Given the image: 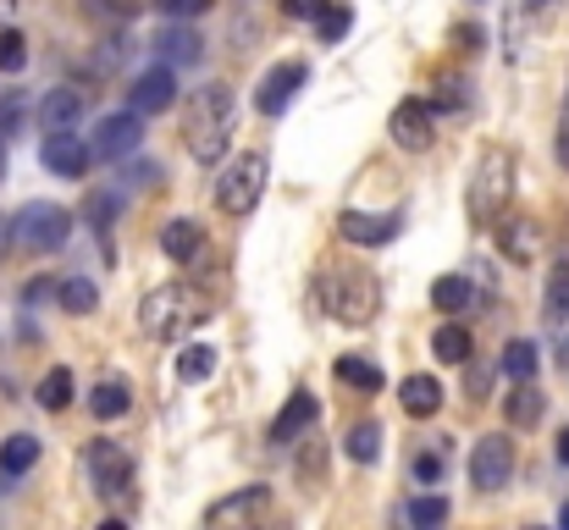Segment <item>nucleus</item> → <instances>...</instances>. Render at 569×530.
<instances>
[{
  "label": "nucleus",
  "mask_w": 569,
  "mask_h": 530,
  "mask_svg": "<svg viewBox=\"0 0 569 530\" xmlns=\"http://www.w3.org/2000/svg\"><path fill=\"white\" fill-rule=\"evenodd\" d=\"M299 476H305V481H316V476H321V442H316V448L299 459Z\"/></svg>",
  "instance_id": "nucleus-43"
},
{
  "label": "nucleus",
  "mask_w": 569,
  "mask_h": 530,
  "mask_svg": "<svg viewBox=\"0 0 569 530\" xmlns=\"http://www.w3.org/2000/svg\"><path fill=\"white\" fill-rule=\"evenodd\" d=\"M316 299H321V310H332L343 327H366L381 310V282L371 271H360V266H332V271H321Z\"/></svg>",
  "instance_id": "nucleus-2"
},
{
  "label": "nucleus",
  "mask_w": 569,
  "mask_h": 530,
  "mask_svg": "<svg viewBox=\"0 0 569 530\" xmlns=\"http://www.w3.org/2000/svg\"><path fill=\"white\" fill-rule=\"evenodd\" d=\"M338 381L377 392V387H381V364H377V359H355V353H343V359H338Z\"/></svg>",
  "instance_id": "nucleus-34"
},
{
  "label": "nucleus",
  "mask_w": 569,
  "mask_h": 530,
  "mask_svg": "<svg viewBox=\"0 0 569 530\" xmlns=\"http://www.w3.org/2000/svg\"><path fill=\"white\" fill-rule=\"evenodd\" d=\"M199 243H204V232H199L193 216H172V221L161 227V254L178 260V266H189L193 254H199Z\"/></svg>",
  "instance_id": "nucleus-20"
},
{
  "label": "nucleus",
  "mask_w": 569,
  "mask_h": 530,
  "mask_svg": "<svg viewBox=\"0 0 569 530\" xmlns=\"http://www.w3.org/2000/svg\"><path fill=\"white\" fill-rule=\"evenodd\" d=\"M56 299H61V310H67V316H89V310L100 304V293H94V282H89V277H67V282L56 288Z\"/></svg>",
  "instance_id": "nucleus-31"
},
{
  "label": "nucleus",
  "mask_w": 569,
  "mask_h": 530,
  "mask_svg": "<svg viewBox=\"0 0 569 530\" xmlns=\"http://www.w3.org/2000/svg\"><path fill=\"white\" fill-rule=\"evenodd\" d=\"M559 526H565V530H569V503H565V509H559Z\"/></svg>",
  "instance_id": "nucleus-50"
},
{
  "label": "nucleus",
  "mask_w": 569,
  "mask_h": 530,
  "mask_svg": "<svg viewBox=\"0 0 569 530\" xmlns=\"http://www.w3.org/2000/svg\"><path fill=\"white\" fill-rule=\"evenodd\" d=\"M503 414H509V426H537L542 414H548V398H542V387L537 381H515V392L503 398Z\"/></svg>",
  "instance_id": "nucleus-21"
},
{
  "label": "nucleus",
  "mask_w": 569,
  "mask_h": 530,
  "mask_svg": "<svg viewBox=\"0 0 569 530\" xmlns=\"http://www.w3.org/2000/svg\"><path fill=\"white\" fill-rule=\"evenodd\" d=\"M11 6H17V0H0V22H6V17H11Z\"/></svg>",
  "instance_id": "nucleus-48"
},
{
  "label": "nucleus",
  "mask_w": 569,
  "mask_h": 530,
  "mask_svg": "<svg viewBox=\"0 0 569 530\" xmlns=\"http://www.w3.org/2000/svg\"><path fill=\"white\" fill-rule=\"evenodd\" d=\"M210 370H216V349L210 343H189L178 353V381H210Z\"/></svg>",
  "instance_id": "nucleus-33"
},
{
  "label": "nucleus",
  "mask_w": 569,
  "mask_h": 530,
  "mask_svg": "<svg viewBox=\"0 0 569 530\" xmlns=\"http://www.w3.org/2000/svg\"><path fill=\"white\" fill-rule=\"evenodd\" d=\"M39 161H44V172H56V177H83L89 172V144L67 128V133H44V150H39Z\"/></svg>",
  "instance_id": "nucleus-15"
},
{
  "label": "nucleus",
  "mask_w": 569,
  "mask_h": 530,
  "mask_svg": "<svg viewBox=\"0 0 569 530\" xmlns=\"http://www.w3.org/2000/svg\"><path fill=\"white\" fill-rule=\"evenodd\" d=\"M553 453H559V464H569V431H559V448Z\"/></svg>",
  "instance_id": "nucleus-46"
},
{
  "label": "nucleus",
  "mask_w": 569,
  "mask_h": 530,
  "mask_svg": "<svg viewBox=\"0 0 569 530\" xmlns=\"http://www.w3.org/2000/svg\"><path fill=\"white\" fill-rule=\"evenodd\" d=\"M349 22H355V11H349L343 0H327V6L316 11V39H321V44H338V39L349 33Z\"/></svg>",
  "instance_id": "nucleus-30"
},
{
  "label": "nucleus",
  "mask_w": 569,
  "mask_h": 530,
  "mask_svg": "<svg viewBox=\"0 0 569 530\" xmlns=\"http://www.w3.org/2000/svg\"><path fill=\"white\" fill-rule=\"evenodd\" d=\"M11 243H17V238H11V221H6V216H0V254H6V249H11Z\"/></svg>",
  "instance_id": "nucleus-45"
},
{
  "label": "nucleus",
  "mask_w": 569,
  "mask_h": 530,
  "mask_svg": "<svg viewBox=\"0 0 569 530\" xmlns=\"http://www.w3.org/2000/svg\"><path fill=\"white\" fill-rule=\"evenodd\" d=\"M537 364H542V349L531 338H509L503 343V376L509 381H537Z\"/></svg>",
  "instance_id": "nucleus-24"
},
{
  "label": "nucleus",
  "mask_w": 569,
  "mask_h": 530,
  "mask_svg": "<svg viewBox=\"0 0 569 530\" xmlns=\"http://www.w3.org/2000/svg\"><path fill=\"white\" fill-rule=\"evenodd\" d=\"M204 316H210L204 293H193L183 282H167V288L144 293V304H139V327H144V338H156V343L183 338V327H199Z\"/></svg>",
  "instance_id": "nucleus-3"
},
{
  "label": "nucleus",
  "mask_w": 569,
  "mask_h": 530,
  "mask_svg": "<svg viewBox=\"0 0 569 530\" xmlns=\"http://www.w3.org/2000/svg\"><path fill=\"white\" fill-rule=\"evenodd\" d=\"M537 6H542V0H537Z\"/></svg>",
  "instance_id": "nucleus-51"
},
{
  "label": "nucleus",
  "mask_w": 569,
  "mask_h": 530,
  "mask_svg": "<svg viewBox=\"0 0 569 530\" xmlns=\"http://www.w3.org/2000/svg\"><path fill=\"white\" fill-rule=\"evenodd\" d=\"M266 156L260 150H243V156H232L227 161V172L216 177V204L227 210V216H249L254 204H260V193H266Z\"/></svg>",
  "instance_id": "nucleus-5"
},
{
  "label": "nucleus",
  "mask_w": 569,
  "mask_h": 530,
  "mask_svg": "<svg viewBox=\"0 0 569 530\" xmlns=\"http://www.w3.org/2000/svg\"><path fill=\"white\" fill-rule=\"evenodd\" d=\"M122 177H128V188H156V182H161V167H156V161H128Z\"/></svg>",
  "instance_id": "nucleus-39"
},
{
  "label": "nucleus",
  "mask_w": 569,
  "mask_h": 530,
  "mask_svg": "<svg viewBox=\"0 0 569 530\" xmlns=\"http://www.w3.org/2000/svg\"><path fill=\"white\" fill-rule=\"evenodd\" d=\"M156 6H161L167 17H183V22L199 17V11H210V0H156Z\"/></svg>",
  "instance_id": "nucleus-40"
},
{
  "label": "nucleus",
  "mask_w": 569,
  "mask_h": 530,
  "mask_svg": "<svg viewBox=\"0 0 569 530\" xmlns=\"http://www.w3.org/2000/svg\"><path fill=\"white\" fill-rule=\"evenodd\" d=\"M437 403H442V387H437V376H409L403 381V409L409 414H437Z\"/></svg>",
  "instance_id": "nucleus-29"
},
{
  "label": "nucleus",
  "mask_w": 569,
  "mask_h": 530,
  "mask_svg": "<svg viewBox=\"0 0 569 530\" xmlns=\"http://www.w3.org/2000/svg\"><path fill=\"white\" fill-rule=\"evenodd\" d=\"M83 464H89V487H94V498H106V503H122V498H128V487H133V459H128L122 442L100 437V442L89 448Z\"/></svg>",
  "instance_id": "nucleus-7"
},
{
  "label": "nucleus",
  "mask_w": 569,
  "mask_h": 530,
  "mask_svg": "<svg viewBox=\"0 0 569 530\" xmlns=\"http://www.w3.org/2000/svg\"><path fill=\"white\" fill-rule=\"evenodd\" d=\"M559 161H565V167H569V128H565V133H559Z\"/></svg>",
  "instance_id": "nucleus-47"
},
{
  "label": "nucleus",
  "mask_w": 569,
  "mask_h": 530,
  "mask_svg": "<svg viewBox=\"0 0 569 530\" xmlns=\"http://www.w3.org/2000/svg\"><path fill=\"white\" fill-rule=\"evenodd\" d=\"M172 100H178V72H172L167 61L150 67V72H139L133 89H128V106H133L139 117H161V111H172Z\"/></svg>",
  "instance_id": "nucleus-13"
},
{
  "label": "nucleus",
  "mask_w": 569,
  "mask_h": 530,
  "mask_svg": "<svg viewBox=\"0 0 569 530\" xmlns=\"http://www.w3.org/2000/svg\"><path fill=\"white\" fill-rule=\"evenodd\" d=\"M509 193H515V156H509V150H487V156L476 161V172H470V193H465L470 221H476V227H492V221L503 216Z\"/></svg>",
  "instance_id": "nucleus-4"
},
{
  "label": "nucleus",
  "mask_w": 569,
  "mask_h": 530,
  "mask_svg": "<svg viewBox=\"0 0 569 530\" xmlns=\"http://www.w3.org/2000/svg\"><path fill=\"white\" fill-rule=\"evenodd\" d=\"M431 304H437L442 316H465V310L476 304L470 277H437V282H431Z\"/></svg>",
  "instance_id": "nucleus-23"
},
{
  "label": "nucleus",
  "mask_w": 569,
  "mask_h": 530,
  "mask_svg": "<svg viewBox=\"0 0 569 530\" xmlns=\"http://www.w3.org/2000/svg\"><path fill=\"white\" fill-rule=\"evenodd\" d=\"M387 133H392V144H398V150L420 156V150H431V139H437V111H431L426 100H403V106L392 111Z\"/></svg>",
  "instance_id": "nucleus-10"
},
{
  "label": "nucleus",
  "mask_w": 569,
  "mask_h": 530,
  "mask_svg": "<svg viewBox=\"0 0 569 530\" xmlns=\"http://www.w3.org/2000/svg\"><path fill=\"white\" fill-rule=\"evenodd\" d=\"M321 6H327V0H282V11H288V17H316Z\"/></svg>",
  "instance_id": "nucleus-44"
},
{
  "label": "nucleus",
  "mask_w": 569,
  "mask_h": 530,
  "mask_svg": "<svg viewBox=\"0 0 569 530\" xmlns=\"http://www.w3.org/2000/svg\"><path fill=\"white\" fill-rule=\"evenodd\" d=\"M83 11H89V17H111V22H122V17H128V6H117V0H89Z\"/></svg>",
  "instance_id": "nucleus-42"
},
{
  "label": "nucleus",
  "mask_w": 569,
  "mask_h": 530,
  "mask_svg": "<svg viewBox=\"0 0 569 530\" xmlns=\"http://www.w3.org/2000/svg\"><path fill=\"white\" fill-rule=\"evenodd\" d=\"M338 232L349 238V243H360V249H381V243H392L398 232H403V216L398 210H343L338 216Z\"/></svg>",
  "instance_id": "nucleus-12"
},
{
  "label": "nucleus",
  "mask_w": 569,
  "mask_h": 530,
  "mask_svg": "<svg viewBox=\"0 0 569 530\" xmlns=\"http://www.w3.org/2000/svg\"><path fill=\"white\" fill-rule=\"evenodd\" d=\"M271 514V487H238L232 498H221V503H210L204 509V526L221 530V526H254V520H266Z\"/></svg>",
  "instance_id": "nucleus-11"
},
{
  "label": "nucleus",
  "mask_w": 569,
  "mask_h": 530,
  "mask_svg": "<svg viewBox=\"0 0 569 530\" xmlns=\"http://www.w3.org/2000/svg\"><path fill=\"white\" fill-rule=\"evenodd\" d=\"M72 403V370L67 364H56L44 381H39V409H50V414H61Z\"/></svg>",
  "instance_id": "nucleus-32"
},
{
  "label": "nucleus",
  "mask_w": 569,
  "mask_h": 530,
  "mask_svg": "<svg viewBox=\"0 0 569 530\" xmlns=\"http://www.w3.org/2000/svg\"><path fill=\"white\" fill-rule=\"evenodd\" d=\"M139 139H144V117L128 106V111H117V117H100V122H94L89 156H94V161H128V156L139 150Z\"/></svg>",
  "instance_id": "nucleus-9"
},
{
  "label": "nucleus",
  "mask_w": 569,
  "mask_h": 530,
  "mask_svg": "<svg viewBox=\"0 0 569 530\" xmlns=\"http://www.w3.org/2000/svg\"><path fill=\"white\" fill-rule=\"evenodd\" d=\"M67 232H72V216H67L61 204H50V199H33V204H22V210L11 216V238H17V249H28V254L61 249Z\"/></svg>",
  "instance_id": "nucleus-6"
},
{
  "label": "nucleus",
  "mask_w": 569,
  "mask_h": 530,
  "mask_svg": "<svg viewBox=\"0 0 569 530\" xmlns=\"http://www.w3.org/2000/svg\"><path fill=\"white\" fill-rule=\"evenodd\" d=\"M343 453H349L355 464H377V453H381V426L377 420H355L349 437H343Z\"/></svg>",
  "instance_id": "nucleus-27"
},
{
  "label": "nucleus",
  "mask_w": 569,
  "mask_h": 530,
  "mask_svg": "<svg viewBox=\"0 0 569 530\" xmlns=\"http://www.w3.org/2000/svg\"><path fill=\"white\" fill-rule=\"evenodd\" d=\"M448 514H453V509H448V498H415V503H409V526H448Z\"/></svg>",
  "instance_id": "nucleus-35"
},
{
  "label": "nucleus",
  "mask_w": 569,
  "mask_h": 530,
  "mask_svg": "<svg viewBox=\"0 0 569 530\" xmlns=\"http://www.w3.org/2000/svg\"><path fill=\"white\" fill-rule=\"evenodd\" d=\"M83 216H89V227H111V216H117V199L111 193H89V204H83Z\"/></svg>",
  "instance_id": "nucleus-38"
},
{
  "label": "nucleus",
  "mask_w": 569,
  "mask_h": 530,
  "mask_svg": "<svg viewBox=\"0 0 569 530\" xmlns=\"http://www.w3.org/2000/svg\"><path fill=\"white\" fill-rule=\"evenodd\" d=\"M232 117H238V100L232 89L210 83L189 100V117H183V133H189V156L193 161H221L227 156V139H232Z\"/></svg>",
  "instance_id": "nucleus-1"
},
{
  "label": "nucleus",
  "mask_w": 569,
  "mask_h": 530,
  "mask_svg": "<svg viewBox=\"0 0 569 530\" xmlns=\"http://www.w3.org/2000/svg\"><path fill=\"white\" fill-rule=\"evenodd\" d=\"M0 182H6V139H0Z\"/></svg>",
  "instance_id": "nucleus-49"
},
{
  "label": "nucleus",
  "mask_w": 569,
  "mask_h": 530,
  "mask_svg": "<svg viewBox=\"0 0 569 530\" xmlns=\"http://www.w3.org/2000/svg\"><path fill=\"white\" fill-rule=\"evenodd\" d=\"M509 476H515V442H509L503 431L481 437V442L470 448V487H476V492H503Z\"/></svg>",
  "instance_id": "nucleus-8"
},
{
  "label": "nucleus",
  "mask_w": 569,
  "mask_h": 530,
  "mask_svg": "<svg viewBox=\"0 0 569 530\" xmlns=\"http://www.w3.org/2000/svg\"><path fill=\"white\" fill-rule=\"evenodd\" d=\"M78 117H83V94L78 89H50L39 100V128L44 133H67V128H78Z\"/></svg>",
  "instance_id": "nucleus-18"
},
{
  "label": "nucleus",
  "mask_w": 569,
  "mask_h": 530,
  "mask_svg": "<svg viewBox=\"0 0 569 530\" xmlns=\"http://www.w3.org/2000/svg\"><path fill=\"white\" fill-rule=\"evenodd\" d=\"M28 61V39L17 28H0V72H22Z\"/></svg>",
  "instance_id": "nucleus-36"
},
{
  "label": "nucleus",
  "mask_w": 569,
  "mask_h": 530,
  "mask_svg": "<svg viewBox=\"0 0 569 530\" xmlns=\"http://www.w3.org/2000/svg\"><path fill=\"white\" fill-rule=\"evenodd\" d=\"M415 476H420L426 487H431V481H442V453H420V459H415Z\"/></svg>",
  "instance_id": "nucleus-41"
},
{
  "label": "nucleus",
  "mask_w": 569,
  "mask_h": 530,
  "mask_svg": "<svg viewBox=\"0 0 569 530\" xmlns=\"http://www.w3.org/2000/svg\"><path fill=\"white\" fill-rule=\"evenodd\" d=\"M22 111H28V106H22V94H17V89H6V94H0V133H6V139L22 128Z\"/></svg>",
  "instance_id": "nucleus-37"
},
{
  "label": "nucleus",
  "mask_w": 569,
  "mask_h": 530,
  "mask_svg": "<svg viewBox=\"0 0 569 530\" xmlns=\"http://www.w3.org/2000/svg\"><path fill=\"white\" fill-rule=\"evenodd\" d=\"M150 50H156L167 67H193V61L204 56V39H199L193 28H183V17H172V22L150 39Z\"/></svg>",
  "instance_id": "nucleus-16"
},
{
  "label": "nucleus",
  "mask_w": 569,
  "mask_h": 530,
  "mask_svg": "<svg viewBox=\"0 0 569 530\" xmlns=\"http://www.w3.org/2000/svg\"><path fill=\"white\" fill-rule=\"evenodd\" d=\"M299 83H305V61H277V67L260 78V89H254V111H260V117H282V111L293 106Z\"/></svg>",
  "instance_id": "nucleus-14"
},
{
  "label": "nucleus",
  "mask_w": 569,
  "mask_h": 530,
  "mask_svg": "<svg viewBox=\"0 0 569 530\" xmlns=\"http://www.w3.org/2000/svg\"><path fill=\"white\" fill-rule=\"evenodd\" d=\"M542 316H548V327H553V332H565V327H569V260H559V266L548 271Z\"/></svg>",
  "instance_id": "nucleus-22"
},
{
  "label": "nucleus",
  "mask_w": 569,
  "mask_h": 530,
  "mask_svg": "<svg viewBox=\"0 0 569 530\" xmlns=\"http://www.w3.org/2000/svg\"><path fill=\"white\" fill-rule=\"evenodd\" d=\"M470 332L459 327V321H448V327H437V338H431V353L442 359V364H470Z\"/></svg>",
  "instance_id": "nucleus-28"
},
{
  "label": "nucleus",
  "mask_w": 569,
  "mask_h": 530,
  "mask_svg": "<svg viewBox=\"0 0 569 530\" xmlns=\"http://www.w3.org/2000/svg\"><path fill=\"white\" fill-rule=\"evenodd\" d=\"M316 414H321V409H316V392H305V387H299V392H293V398L282 403V414L271 420V442H277V448L299 442V437H305V431L316 426Z\"/></svg>",
  "instance_id": "nucleus-17"
},
{
  "label": "nucleus",
  "mask_w": 569,
  "mask_h": 530,
  "mask_svg": "<svg viewBox=\"0 0 569 530\" xmlns=\"http://www.w3.org/2000/svg\"><path fill=\"white\" fill-rule=\"evenodd\" d=\"M498 249H503L515 266H526V260L537 254V221H531V216H498Z\"/></svg>",
  "instance_id": "nucleus-19"
},
{
  "label": "nucleus",
  "mask_w": 569,
  "mask_h": 530,
  "mask_svg": "<svg viewBox=\"0 0 569 530\" xmlns=\"http://www.w3.org/2000/svg\"><path fill=\"white\" fill-rule=\"evenodd\" d=\"M33 464H39V442L28 431H17V437L0 442V476H28Z\"/></svg>",
  "instance_id": "nucleus-25"
},
{
  "label": "nucleus",
  "mask_w": 569,
  "mask_h": 530,
  "mask_svg": "<svg viewBox=\"0 0 569 530\" xmlns=\"http://www.w3.org/2000/svg\"><path fill=\"white\" fill-rule=\"evenodd\" d=\"M89 409H94L100 420H122V414L133 409V392H128V381H100V387L89 392Z\"/></svg>",
  "instance_id": "nucleus-26"
}]
</instances>
